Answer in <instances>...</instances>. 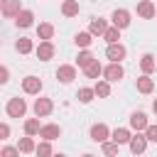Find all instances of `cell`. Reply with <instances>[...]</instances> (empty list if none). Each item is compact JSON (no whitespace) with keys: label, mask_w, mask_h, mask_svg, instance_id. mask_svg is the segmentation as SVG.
<instances>
[{"label":"cell","mask_w":157,"mask_h":157,"mask_svg":"<svg viewBox=\"0 0 157 157\" xmlns=\"http://www.w3.org/2000/svg\"><path fill=\"white\" fill-rule=\"evenodd\" d=\"M155 17H157V12H155Z\"/></svg>","instance_id":"obj_42"},{"label":"cell","mask_w":157,"mask_h":157,"mask_svg":"<svg viewBox=\"0 0 157 157\" xmlns=\"http://www.w3.org/2000/svg\"><path fill=\"white\" fill-rule=\"evenodd\" d=\"M15 25H17V27H22V29L32 27V25H34V12H32V10H25V7H22V12H20V15L15 17Z\"/></svg>","instance_id":"obj_16"},{"label":"cell","mask_w":157,"mask_h":157,"mask_svg":"<svg viewBox=\"0 0 157 157\" xmlns=\"http://www.w3.org/2000/svg\"><path fill=\"white\" fill-rule=\"evenodd\" d=\"M103 39L108 42V47H110V44H118V39H120V29L108 27V29H105V34H103Z\"/></svg>","instance_id":"obj_30"},{"label":"cell","mask_w":157,"mask_h":157,"mask_svg":"<svg viewBox=\"0 0 157 157\" xmlns=\"http://www.w3.org/2000/svg\"><path fill=\"white\" fill-rule=\"evenodd\" d=\"M128 147H130V152H132V155H142V152L147 150V140H145V135H142V132H135V135L130 137Z\"/></svg>","instance_id":"obj_11"},{"label":"cell","mask_w":157,"mask_h":157,"mask_svg":"<svg viewBox=\"0 0 157 157\" xmlns=\"http://www.w3.org/2000/svg\"><path fill=\"white\" fill-rule=\"evenodd\" d=\"M7 137H10V125L0 123V140H7Z\"/></svg>","instance_id":"obj_36"},{"label":"cell","mask_w":157,"mask_h":157,"mask_svg":"<svg viewBox=\"0 0 157 157\" xmlns=\"http://www.w3.org/2000/svg\"><path fill=\"white\" fill-rule=\"evenodd\" d=\"M105 29H108V22H105V20H101V17L91 20V25H88V34H91V37H103V34H105Z\"/></svg>","instance_id":"obj_17"},{"label":"cell","mask_w":157,"mask_h":157,"mask_svg":"<svg viewBox=\"0 0 157 157\" xmlns=\"http://www.w3.org/2000/svg\"><path fill=\"white\" fill-rule=\"evenodd\" d=\"M20 12H22V2H20V0H7V2H2V15H5V17H12V20H15Z\"/></svg>","instance_id":"obj_14"},{"label":"cell","mask_w":157,"mask_h":157,"mask_svg":"<svg viewBox=\"0 0 157 157\" xmlns=\"http://www.w3.org/2000/svg\"><path fill=\"white\" fill-rule=\"evenodd\" d=\"M15 49H17L20 54H29V52L34 49V44H32V39H27V37H20V39L15 42Z\"/></svg>","instance_id":"obj_26"},{"label":"cell","mask_w":157,"mask_h":157,"mask_svg":"<svg viewBox=\"0 0 157 157\" xmlns=\"http://www.w3.org/2000/svg\"><path fill=\"white\" fill-rule=\"evenodd\" d=\"M150 123H147V115L145 113H140V110H135L132 115H130V128L132 130H137V132H145V128H147Z\"/></svg>","instance_id":"obj_13"},{"label":"cell","mask_w":157,"mask_h":157,"mask_svg":"<svg viewBox=\"0 0 157 157\" xmlns=\"http://www.w3.org/2000/svg\"><path fill=\"white\" fill-rule=\"evenodd\" d=\"M0 44H2V39H0Z\"/></svg>","instance_id":"obj_41"},{"label":"cell","mask_w":157,"mask_h":157,"mask_svg":"<svg viewBox=\"0 0 157 157\" xmlns=\"http://www.w3.org/2000/svg\"><path fill=\"white\" fill-rule=\"evenodd\" d=\"M54 52H56V49H54L52 42H39V44L34 47V54H37L39 61H49V59L54 56Z\"/></svg>","instance_id":"obj_9"},{"label":"cell","mask_w":157,"mask_h":157,"mask_svg":"<svg viewBox=\"0 0 157 157\" xmlns=\"http://www.w3.org/2000/svg\"><path fill=\"white\" fill-rule=\"evenodd\" d=\"M34 155H37V157H52V155H54L52 142H44V140H42V142L34 147Z\"/></svg>","instance_id":"obj_29"},{"label":"cell","mask_w":157,"mask_h":157,"mask_svg":"<svg viewBox=\"0 0 157 157\" xmlns=\"http://www.w3.org/2000/svg\"><path fill=\"white\" fill-rule=\"evenodd\" d=\"M140 69H142V76H150L155 69H157V59L152 54H142L140 56Z\"/></svg>","instance_id":"obj_19"},{"label":"cell","mask_w":157,"mask_h":157,"mask_svg":"<svg viewBox=\"0 0 157 157\" xmlns=\"http://www.w3.org/2000/svg\"><path fill=\"white\" fill-rule=\"evenodd\" d=\"M101 147H103V155H105V157H118V152H120V147H118V145H113L110 140H108V142H103Z\"/></svg>","instance_id":"obj_32"},{"label":"cell","mask_w":157,"mask_h":157,"mask_svg":"<svg viewBox=\"0 0 157 157\" xmlns=\"http://www.w3.org/2000/svg\"><path fill=\"white\" fill-rule=\"evenodd\" d=\"M81 157H96V155H91V152H86V155H81Z\"/></svg>","instance_id":"obj_38"},{"label":"cell","mask_w":157,"mask_h":157,"mask_svg":"<svg viewBox=\"0 0 157 157\" xmlns=\"http://www.w3.org/2000/svg\"><path fill=\"white\" fill-rule=\"evenodd\" d=\"M130 137H132V132L128 130V128H115V130H110V142L113 145H128L130 142Z\"/></svg>","instance_id":"obj_10"},{"label":"cell","mask_w":157,"mask_h":157,"mask_svg":"<svg viewBox=\"0 0 157 157\" xmlns=\"http://www.w3.org/2000/svg\"><path fill=\"white\" fill-rule=\"evenodd\" d=\"M5 110H7V115H10V118H22V115L27 113V103H25V98L15 96V98H10V101H7Z\"/></svg>","instance_id":"obj_1"},{"label":"cell","mask_w":157,"mask_h":157,"mask_svg":"<svg viewBox=\"0 0 157 157\" xmlns=\"http://www.w3.org/2000/svg\"><path fill=\"white\" fill-rule=\"evenodd\" d=\"M103 81H108V83H115V81H120L123 76H125V71H123V66L120 64H108V66H103Z\"/></svg>","instance_id":"obj_5"},{"label":"cell","mask_w":157,"mask_h":157,"mask_svg":"<svg viewBox=\"0 0 157 157\" xmlns=\"http://www.w3.org/2000/svg\"><path fill=\"white\" fill-rule=\"evenodd\" d=\"M52 157H66V155H52Z\"/></svg>","instance_id":"obj_40"},{"label":"cell","mask_w":157,"mask_h":157,"mask_svg":"<svg viewBox=\"0 0 157 157\" xmlns=\"http://www.w3.org/2000/svg\"><path fill=\"white\" fill-rule=\"evenodd\" d=\"M34 115L37 118H44V115H49L52 110H54V103H52V98H44V96H39L37 101H34Z\"/></svg>","instance_id":"obj_6"},{"label":"cell","mask_w":157,"mask_h":157,"mask_svg":"<svg viewBox=\"0 0 157 157\" xmlns=\"http://www.w3.org/2000/svg\"><path fill=\"white\" fill-rule=\"evenodd\" d=\"M93 93H96L98 98H108V96H110V83H108V81H98V83L93 86Z\"/></svg>","instance_id":"obj_28"},{"label":"cell","mask_w":157,"mask_h":157,"mask_svg":"<svg viewBox=\"0 0 157 157\" xmlns=\"http://www.w3.org/2000/svg\"><path fill=\"white\" fill-rule=\"evenodd\" d=\"M0 150H2V147H0Z\"/></svg>","instance_id":"obj_43"},{"label":"cell","mask_w":157,"mask_h":157,"mask_svg":"<svg viewBox=\"0 0 157 157\" xmlns=\"http://www.w3.org/2000/svg\"><path fill=\"white\" fill-rule=\"evenodd\" d=\"M39 137H42L44 142H52V140L61 137V128H59L56 123H47V125L39 128Z\"/></svg>","instance_id":"obj_7"},{"label":"cell","mask_w":157,"mask_h":157,"mask_svg":"<svg viewBox=\"0 0 157 157\" xmlns=\"http://www.w3.org/2000/svg\"><path fill=\"white\" fill-rule=\"evenodd\" d=\"M142 135H145V140H147V142H157V125H147Z\"/></svg>","instance_id":"obj_33"},{"label":"cell","mask_w":157,"mask_h":157,"mask_svg":"<svg viewBox=\"0 0 157 157\" xmlns=\"http://www.w3.org/2000/svg\"><path fill=\"white\" fill-rule=\"evenodd\" d=\"M34 137H20V142H17V152H25V155H29V152H34Z\"/></svg>","instance_id":"obj_24"},{"label":"cell","mask_w":157,"mask_h":157,"mask_svg":"<svg viewBox=\"0 0 157 157\" xmlns=\"http://www.w3.org/2000/svg\"><path fill=\"white\" fill-rule=\"evenodd\" d=\"M83 71H86V76H88V78H98V76H103V66H101V61H98V59H96L91 66H86Z\"/></svg>","instance_id":"obj_27"},{"label":"cell","mask_w":157,"mask_h":157,"mask_svg":"<svg viewBox=\"0 0 157 157\" xmlns=\"http://www.w3.org/2000/svg\"><path fill=\"white\" fill-rule=\"evenodd\" d=\"M74 42H76V47H81V52H83V49H88V47H91L93 37H91L88 32H78V34L74 37Z\"/></svg>","instance_id":"obj_25"},{"label":"cell","mask_w":157,"mask_h":157,"mask_svg":"<svg viewBox=\"0 0 157 157\" xmlns=\"http://www.w3.org/2000/svg\"><path fill=\"white\" fill-rule=\"evenodd\" d=\"M0 15H2V0H0Z\"/></svg>","instance_id":"obj_39"},{"label":"cell","mask_w":157,"mask_h":157,"mask_svg":"<svg viewBox=\"0 0 157 157\" xmlns=\"http://www.w3.org/2000/svg\"><path fill=\"white\" fill-rule=\"evenodd\" d=\"M7 81H10V69H7V66H2V64H0V86H5V83H7Z\"/></svg>","instance_id":"obj_35"},{"label":"cell","mask_w":157,"mask_h":157,"mask_svg":"<svg viewBox=\"0 0 157 157\" xmlns=\"http://www.w3.org/2000/svg\"><path fill=\"white\" fill-rule=\"evenodd\" d=\"M39 128H42V125H39L37 118H27V120H25V135H27V137L39 135Z\"/></svg>","instance_id":"obj_23"},{"label":"cell","mask_w":157,"mask_h":157,"mask_svg":"<svg viewBox=\"0 0 157 157\" xmlns=\"http://www.w3.org/2000/svg\"><path fill=\"white\" fill-rule=\"evenodd\" d=\"M37 37H39V42H52V37H54V25H52V22H39V25H37Z\"/></svg>","instance_id":"obj_18"},{"label":"cell","mask_w":157,"mask_h":157,"mask_svg":"<svg viewBox=\"0 0 157 157\" xmlns=\"http://www.w3.org/2000/svg\"><path fill=\"white\" fill-rule=\"evenodd\" d=\"M110 20H113V27H115V29H125V27H130V12L123 10V7L113 10Z\"/></svg>","instance_id":"obj_4"},{"label":"cell","mask_w":157,"mask_h":157,"mask_svg":"<svg viewBox=\"0 0 157 157\" xmlns=\"http://www.w3.org/2000/svg\"><path fill=\"white\" fill-rule=\"evenodd\" d=\"M91 140L98 142V145L108 142V140H110V128H108L105 123H96V125H91Z\"/></svg>","instance_id":"obj_2"},{"label":"cell","mask_w":157,"mask_h":157,"mask_svg":"<svg viewBox=\"0 0 157 157\" xmlns=\"http://www.w3.org/2000/svg\"><path fill=\"white\" fill-rule=\"evenodd\" d=\"M56 78H59L61 83H71V81L76 78V66H71V64H61V66L56 69Z\"/></svg>","instance_id":"obj_12"},{"label":"cell","mask_w":157,"mask_h":157,"mask_svg":"<svg viewBox=\"0 0 157 157\" xmlns=\"http://www.w3.org/2000/svg\"><path fill=\"white\" fill-rule=\"evenodd\" d=\"M155 12H157L155 2H150V0H142V2H137V15H140L142 20H152V17H155Z\"/></svg>","instance_id":"obj_15"},{"label":"cell","mask_w":157,"mask_h":157,"mask_svg":"<svg viewBox=\"0 0 157 157\" xmlns=\"http://www.w3.org/2000/svg\"><path fill=\"white\" fill-rule=\"evenodd\" d=\"M135 86H137V91H140V93H145V96H147V93H152V91H155V81H152V78H150V76H140V78H137V83H135Z\"/></svg>","instance_id":"obj_22"},{"label":"cell","mask_w":157,"mask_h":157,"mask_svg":"<svg viewBox=\"0 0 157 157\" xmlns=\"http://www.w3.org/2000/svg\"><path fill=\"white\" fill-rule=\"evenodd\" d=\"M76 98H78L81 103H91V101L96 98V93H93V88H78V93H76Z\"/></svg>","instance_id":"obj_31"},{"label":"cell","mask_w":157,"mask_h":157,"mask_svg":"<svg viewBox=\"0 0 157 157\" xmlns=\"http://www.w3.org/2000/svg\"><path fill=\"white\" fill-rule=\"evenodd\" d=\"M0 157H20V152H17V147L7 145V147H2V150H0Z\"/></svg>","instance_id":"obj_34"},{"label":"cell","mask_w":157,"mask_h":157,"mask_svg":"<svg viewBox=\"0 0 157 157\" xmlns=\"http://www.w3.org/2000/svg\"><path fill=\"white\" fill-rule=\"evenodd\" d=\"M152 110H155V113H157V98H155V101H152Z\"/></svg>","instance_id":"obj_37"},{"label":"cell","mask_w":157,"mask_h":157,"mask_svg":"<svg viewBox=\"0 0 157 157\" xmlns=\"http://www.w3.org/2000/svg\"><path fill=\"white\" fill-rule=\"evenodd\" d=\"M96 61V56L88 52V49H83V52H78V56H76V66L78 69H86V66H91Z\"/></svg>","instance_id":"obj_21"},{"label":"cell","mask_w":157,"mask_h":157,"mask_svg":"<svg viewBox=\"0 0 157 157\" xmlns=\"http://www.w3.org/2000/svg\"><path fill=\"white\" fill-rule=\"evenodd\" d=\"M61 15L64 17H76L78 15V2L76 0H64L61 2Z\"/></svg>","instance_id":"obj_20"},{"label":"cell","mask_w":157,"mask_h":157,"mask_svg":"<svg viewBox=\"0 0 157 157\" xmlns=\"http://www.w3.org/2000/svg\"><path fill=\"white\" fill-rule=\"evenodd\" d=\"M125 54H128V49L118 42V44H110L108 49H105V56L110 59V64H120L123 59H125Z\"/></svg>","instance_id":"obj_8"},{"label":"cell","mask_w":157,"mask_h":157,"mask_svg":"<svg viewBox=\"0 0 157 157\" xmlns=\"http://www.w3.org/2000/svg\"><path fill=\"white\" fill-rule=\"evenodd\" d=\"M22 91H25L27 96H39V91H42V78H39V76H25V78H22Z\"/></svg>","instance_id":"obj_3"}]
</instances>
